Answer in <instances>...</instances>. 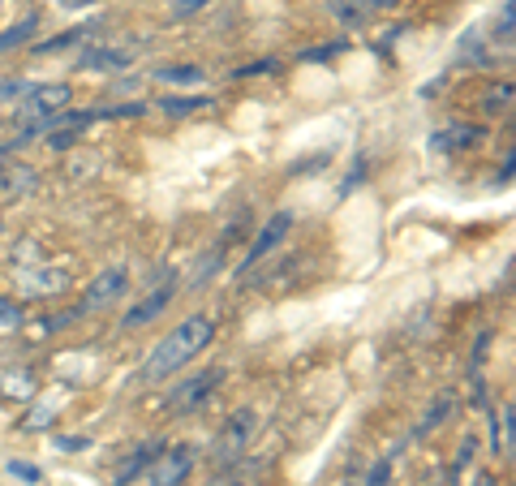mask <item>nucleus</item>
Wrapping results in <instances>:
<instances>
[{"mask_svg": "<svg viewBox=\"0 0 516 486\" xmlns=\"http://www.w3.org/2000/svg\"><path fill=\"white\" fill-rule=\"evenodd\" d=\"M215 340V323L207 319V314H190V319H181L172 332L147 353V362H142L138 379L142 383H160L168 375H177L181 366H190L198 353H203L207 345Z\"/></svg>", "mask_w": 516, "mask_h": 486, "instance_id": "1", "label": "nucleus"}, {"mask_svg": "<svg viewBox=\"0 0 516 486\" xmlns=\"http://www.w3.org/2000/svg\"><path fill=\"white\" fill-rule=\"evenodd\" d=\"M258 435V409H237V413H228L224 426H220V435H215L211 443V461L215 465H233L246 456V448L254 443Z\"/></svg>", "mask_w": 516, "mask_h": 486, "instance_id": "2", "label": "nucleus"}, {"mask_svg": "<svg viewBox=\"0 0 516 486\" xmlns=\"http://www.w3.org/2000/svg\"><path fill=\"white\" fill-rule=\"evenodd\" d=\"M194 461H198L194 443H172V448L151 456V465L142 469V482L147 486H181L185 478H190Z\"/></svg>", "mask_w": 516, "mask_h": 486, "instance_id": "3", "label": "nucleus"}, {"mask_svg": "<svg viewBox=\"0 0 516 486\" xmlns=\"http://www.w3.org/2000/svg\"><path fill=\"white\" fill-rule=\"evenodd\" d=\"M69 99H74V87H69V82H43V87H31L18 99V121L22 125L48 121V117H56V112L69 108Z\"/></svg>", "mask_w": 516, "mask_h": 486, "instance_id": "4", "label": "nucleus"}, {"mask_svg": "<svg viewBox=\"0 0 516 486\" xmlns=\"http://www.w3.org/2000/svg\"><path fill=\"white\" fill-rule=\"evenodd\" d=\"M129 289V271L125 267H108V271H99V276L86 284V297H82V310L91 314V310H104L112 302H121V293Z\"/></svg>", "mask_w": 516, "mask_h": 486, "instance_id": "5", "label": "nucleus"}, {"mask_svg": "<svg viewBox=\"0 0 516 486\" xmlns=\"http://www.w3.org/2000/svg\"><path fill=\"white\" fill-rule=\"evenodd\" d=\"M220 379H224V370H203V375H194L190 383H181V388L168 396V413H190V409H198L215 388H220Z\"/></svg>", "mask_w": 516, "mask_h": 486, "instance_id": "6", "label": "nucleus"}, {"mask_svg": "<svg viewBox=\"0 0 516 486\" xmlns=\"http://www.w3.org/2000/svg\"><path fill=\"white\" fill-rule=\"evenodd\" d=\"M289 233H293V216H289V211H276V216H271V220L263 224V233H258V237L250 241V254H246V263H241V271H250L258 259H267V254L276 250Z\"/></svg>", "mask_w": 516, "mask_h": 486, "instance_id": "7", "label": "nucleus"}, {"mask_svg": "<svg viewBox=\"0 0 516 486\" xmlns=\"http://www.w3.org/2000/svg\"><path fill=\"white\" fill-rule=\"evenodd\" d=\"M18 289H22V293H31V297L61 293V289H69V271H61V267H35V271H18Z\"/></svg>", "mask_w": 516, "mask_h": 486, "instance_id": "8", "label": "nucleus"}, {"mask_svg": "<svg viewBox=\"0 0 516 486\" xmlns=\"http://www.w3.org/2000/svg\"><path fill=\"white\" fill-rule=\"evenodd\" d=\"M78 69H91V74H117V69H129V52L117 48H86L78 56Z\"/></svg>", "mask_w": 516, "mask_h": 486, "instance_id": "9", "label": "nucleus"}, {"mask_svg": "<svg viewBox=\"0 0 516 486\" xmlns=\"http://www.w3.org/2000/svg\"><path fill=\"white\" fill-rule=\"evenodd\" d=\"M478 138H482L478 125H452V130H439L430 138V147L435 151H469V147H478Z\"/></svg>", "mask_w": 516, "mask_h": 486, "instance_id": "10", "label": "nucleus"}, {"mask_svg": "<svg viewBox=\"0 0 516 486\" xmlns=\"http://www.w3.org/2000/svg\"><path fill=\"white\" fill-rule=\"evenodd\" d=\"M172 302V289H168V284H164V289L160 293H151V297H142V302L134 306V310H129L125 314V319H121V327H142V323H151L155 319V314H160L164 306Z\"/></svg>", "mask_w": 516, "mask_h": 486, "instance_id": "11", "label": "nucleus"}, {"mask_svg": "<svg viewBox=\"0 0 516 486\" xmlns=\"http://www.w3.org/2000/svg\"><path fill=\"white\" fill-rule=\"evenodd\" d=\"M155 448H160V443H138L134 452L125 456V461L117 465V486H129L134 478H142V469L151 465V456H155Z\"/></svg>", "mask_w": 516, "mask_h": 486, "instance_id": "12", "label": "nucleus"}, {"mask_svg": "<svg viewBox=\"0 0 516 486\" xmlns=\"http://www.w3.org/2000/svg\"><path fill=\"white\" fill-rule=\"evenodd\" d=\"M512 448H516V439H512V409L504 405V409H499L495 418H491V452H495V456H504V461H508Z\"/></svg>", "mask_w": 516, "mask_h": 486, "instance_id": "13", "label": "nucleus"}, {"mask_svg": "<svg viewBox=\"0 0 516 486\" xmlns=\"http://www.w3.org/2000/svg\"><path fill=\"white\" fill-rule=\"evenodd\" d=\"M207 104H211V95H168V99H155V108L168 112V117H185V112H198Z\"/></svg>", "mask_w": 516, "mask_h": 486, "instance_id": "14", "label": "nucleus"}, {"mask_svg": "<svg viewBox=\"0 0 516 486\" xmlns=\"http://www.w3.org/2000/svg\"><path fill=\"white\" fill-rule=\"evenodd\" d=\"M39 31V18L31 13V18H22L18 26H9V31H0V52H13V48H22L26 39H31Z\"/></svg>", "mask_w": 516, "mask_h": 486, "instance_id": "15", "label": "nucleus"}, {"mask_svg": "<svg viewBox=\"0 0 516 486\" xmlns=\"http://www.w3.org/2000/svg\"><path fill=\"white\" fill-rule=\"evenodd\" d=\"M155 78L177 82V87H198V82H203V69L198 65H164V69H155Z\"/></svg>", "mask_w": 516, "mask_h": 486, "instance_id": "16", "label": "nucleus"}, {"mask_svg": "<svg viewBox=\"0 0 516 486\" xmlns=\"http://www.w3.org/2000/svg\"><path fill=\"white\" fill-rule=\"evenodd\" d=\"M512 18H516V5H512V0H504V9H499V18H495V39L504 48H512Z\"/></svg>", "mask_w": 516, "mask_h": 486, "instance_id": "17", "label": "nucleus"}, {"mask_svg": "<svg viewBox=\"0 0 516 486\" xmlns=\"http://www.w3.org/2000/svg\"><path fill=\"white\" fill-rule=\"evenodd\" d=\"M18 327H22V306H18V302H5V297H0V336L18 332Z\"/></svg>", "mask_w": 516, "mask_h": 486, "instance_id": "18", "label": "nucleus"}, {"mask_svg": "<svg viewBox=\"0 0 516 486\" xmlns=\"http://www.w3.org/2000/svg\"><path fill=\"white\" fill-rule=\"evenodd\" d=\"M473 456H478V439H473V435H465V439H461V452H456V465H452V482L461 478L465 469L473 465Z\"/></svg>", "mask_w": 516, "mask_h": 486, "instance_id": "19", "label": "nucleus"}, {"mask_svg": "<svg viewBox=\"0 0 516 486\" xmlns=\"http://www.w3.org/2000/svg\"><path fill=\"white\" fill-rule=\"evenodd\" d=\"M52 422H56V413H52L48 405H35V409L22 418V431H48Z\"/></svg>", "mask_w": 516, "mask_h": 486, "instance_id": "20", "label": "nucleus"}, {"mask_svg": "<svg viewBox=\"0 0 516 486\" xmlns=\"http://www.w3.org/2000/svg\"><path fill=\"white\" fill-rule=\"evenodd\" d=\"M486 112H508L512 108V82H504V87H491L486 91Z\"/></svg>", "mask_w": 516, "mask_h": 486, "instance_id": "21", "label": "nucleus"}, {"mask_svg": "<svg viewBox=\"0 0 516 486\" xmlns=\"http://www.w3.org/2000/svg\"><path fill=\"white\" fill-rule=\"evenodd\" d=\"M452 405H456V400H452V396H439V400H435V409H430V413H426V422L418 426V435H426V431H435V426H439L443 418H448V409H452Z\"/></svg>", "mask_w": 516, "mask_h": 486, "instance_id": "22", "label": "nucleus"}, {"mask_svg": "<svg viewBox=\"0 0 516 486\" xmlns=\"http://www.w3.org/2000/svg\"><path fill=\"white\" fill-rule=\"evenodd\" d=\"M82 39H86V31H65V35H56V39H43L39 52H65V48L82 44Z\"/></svg>", "mask_w": 516, "mask_h": 486, "instance_id": "23", "label": "nucleus"}, {"mask_svg": "<svg viewBox=\"0 0 516 486\" xmlns=\"http://www.w3.org/2000/svg\"><path fill=\"white\" fill-rule=\"evenodd\" d=\"M5 379H9V383H5L9 396H31V388H35L31 370H13V375H5Z\"/></svg>", "mask_w": 516, "mask_h": 486, "instance_id": "24", "label": "nucleus"}, {"mask_svg": "<svg viewBox=\"0 0 516 486\" xmlns=\"http://www.w3.org/2000/svg\"><path fill=\"white\" fill-rule=\"evenodd\" d=\"M26 91H31V82H22V78L0 82V104H9V99H13V104H18V99H22Z\"/></svg>", "mask_w": 516, "mask_h": 486, "instance_id": "25", "label": "nucleus"}, {"mask_svg": "<svg viewBox=\"0 0 516 486\" xmlns=\"http://www.w3.org/2000/svg\"><path fill=\"white\" fill-rule=\"evenodd\" d=\"M211 5V0H172V13L177 18H194V13H203Z\"/></svg>", "mask_w": 516, "mask_h": 486, "instance_id": "26", "label": "nucleus"}, {"mask_svg": "<svg viewBox=\"0 0 516 486\" xmlns=\"http://www.w3.org/2000/svg\"><path fill=\"white\" fill-rule=\"evenodd\" d=\"M52 443H56L61 452H86V448H91V439H82V435H56Z\"/></svg>", "mask_w": 516, "mask_h": 486, "instance_id": "27", "label": "nucleus"}, {"mask_svg": "<svg viewBox=\"0 0 516 486\" xmlns=\"http://www.w3.org/2000/svg\"><path fill=\"white\" fill-rule=\"evenodd\" d=\"M9 474H13V478H22V482H39V478H43L39 469H35V465H26V461H9Z\"/></svg>", "mask_w": 516, "mask_h": 486, "instance_id": "28", "label": "nucleus"}, {"mask_svg": "<svg viewBox=\"0 0 516 486\" xmlns=\"http://www.w3.org/2000/svg\"><path fill=\"white\" fill-rule=\"evenodd\" d=\"M276 69H280L276 61H254V65H241V69H237V78H254V74H276Z\"/></svg>", "mask_w": 516, "mask_h": 486, "instance_id": "29", "label": "nucleus"}, {"mask_svg": "<svg viewBox=\"0 0 516 486\" xmlns=\"http://www.w3.org/2000/svg\"><path fill=\"white\" fill-rule=\"evenodd\" d=\"M387 478H392V461H379L375 469H370V478H366V486H387Z\"/></svg>", "mask_w": 516, "mask_h": 486, "instance_id": "30", "label": "nucleus"}, {"mask_svg": "<svg viewBox=\"0 0 516 486\" xmlns=\"http://www.w3.org/2000/svg\"><path fill=\"white\" fill-rule=\"evenodd\" d=\"M344 44H327V48H310L306 56H301V61H327V56H336Z\"/></svg>", "mask_w": 516, "mask_h": 486, "instance_id": "31", "label": "nucleus"}, {"mask_svg": "<svg viewBox=\"0 0 516 486\" xmlns=\"http://www.w3.org/2000/svg\"><path fill=\"white\" fill-rule=\"evenodd\" d=\"M332 13L344 22H362V9H353V5H332Z\"/></svg>", "mask_w": 516, "mask_h": 486, "instance_id": "32", "label": "nucleus"}, {"mask_svg": "<svg viewBox=\"0 0 516 486\" xmlns=\"http://www.w3.org/2000/svg\"><path fill=\"white\" fill-rule=\"evenodd\" d=\"M65 9H91V5H99V0H61Z\"/></svg>", "mask_w": 516, "mask_h": 486, "instance_id": "33", "label": "nucleus"}, {"mask_svg": "<svg viewBox=\"0 0 516 486\" xmlns=\"http://www.w3.org/2000/svg\"><path fill=\"white\" fill-rule=\"evenodd\" d=\"M366 5H370V9H396L400 0H366Z\"/></svg>", "mask_w": 516, "mask_h": 486, "instance_id": "34", "label": "nucleus"}, {"mask_svg": "<svg viewBox=\"0 0 516 486\" xmlns=\"http://www.w3.org/2000/svg\"><path fill=\"white\" fill-rule=\"evenodd\" d=\"M473 486H504V482H499L495 474H482V478H478V482H473Z\"/></svg>", "mask_w": 516, "mask_h": 486, "instance_id": "35", "label": "nucleus"}, {"mask_svg": "<svg viewBox=\"0 0 516 486\" xmlns=\"http://www.w3.org/2000/svg\"><path fill=\"white\" fill-rule=\"evenodd\" d=\"M0 237H5V228H0Z\"/></svg>", "mask_w": 516, "mask_h": 486, "instance_id": "36", "label": "nucleus"}]
</instances>
